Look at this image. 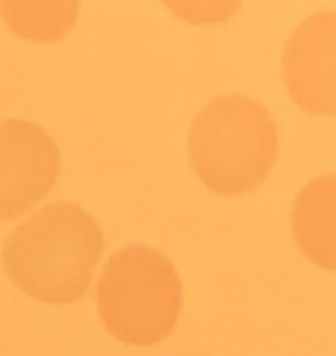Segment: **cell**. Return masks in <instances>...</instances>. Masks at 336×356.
Masks as SVG:
<instances>
[{
	"label": "cell",
	"instance_id": "obj_2",
	"mask_svg": "<svg viewBox=\"0 0 336 356\" xmlns=\"http://www.w3.org/2000/svg\"><path fill=\"white\" fill-rule=\"evenodd\" d=\"M275 156V120L255 97L219 95L192 120L189 161L197 178L219 195H244L261 186Z\"/></svg>",
	"mask_w": 336,
	"mask_h": 356
},
{
	"label": "cell",
	"instance_id": "obj_8",
	"mask_svg": "<svg viewBox=\"0 0 336 356\" xmlns=\"http://www.w3.org/2000/svg\"><path fill=\"white\" fill-rule=\"evenodd\" d=\"M164 6L192 25H219L242 6V0H164Z\"/></svg>",
	"mask_w": 336,
	"mask_h": 356
},
{
	"label": "cell",
	"instance_id": "obj_7",
	"mask_svg": "<svg viewBox=\"0 0 336 356\" xmlns=\"http://www.w3.org/2000/svg\"><path fill=\"white\" fill-rule=\"evenodd\" d=\"M81 0H0L3 22L28 42H56L78 19Z\"/></svg>",
	"mask_w": 336,
	"mask_h": 356
},
{
	"label": "cell",
	"instance_id": "obj_6",
	"mask_svg": "<svg viewBox=\"0 0 336 356\" xmlns=\"http://www.w3.org/2000/svg\"><path fill=\"white\" fill-rule=\"evenodd\" d=\"M336 178L308 181L292 209V234L300 250L325 270L336 267Z\"/></svg>",
	"mask_w": 336,
	"mask_h": 356
},
{
	"label": "cell",
	"instance_id": "obj_5",
	"mask_svg": "<svg viewBox=\"0 0 336 356\" xmlns=\"http://www.w3.org/2000/svg\"><path fill=\"white\" fill-rule=\"evenodd\" d=\"M292 100L311 114L336 111V14L319 11L297 25L283 50Z\"/></svg>",
	"mask_w": 336,
	"mask_h": 356
},
{
	"label": "cell",
	"instance_id": "obj_1",
	"mask_svg": "<svg viewBox=\"0 0 336 356\" xmlns=\"http://www.w3.org/2000/svg\"><path fill=\"white\" fill-rule=\"evenodd\" d=\"M100 256L97 220L75 203H50L8 234L0 261L25 295L44 303H72L89 289Z\"/></svg>",
	"mask_w": 336,
	"mask_h": 356
},
{
	"label": "cell",
	"instance_id": "obj_4",
	"mask_svg": "<svg viewBox=\"0 0 336 356\" xmlns=\"http://www.w3.org/2000/svg\"><path fill=\"white\" fill-rule=\"evenodd\" d=\"M58 178V147L53 136L31 120L0 122V220H11L36 206Z\"/></svg>",
	"mask_w": 336,
	"mask_h": 356
},
{
	"label": "cell",
	"instance_id": "obj_3",
	"mask_svg": "<svg viewBox=\"0 0 336 356\" xmlns=\"http://www.w3.org/2000/svg\"><path fill=\"white\" fill-rule=\"evenodd\" d=\"M97 309L114 339L136 348L156 345L178 323L180 278L164 253L128 245L100 273Z\"/></svg>",
	"mask_w": 336,
	"mask_h": 356
}]
</instances>
